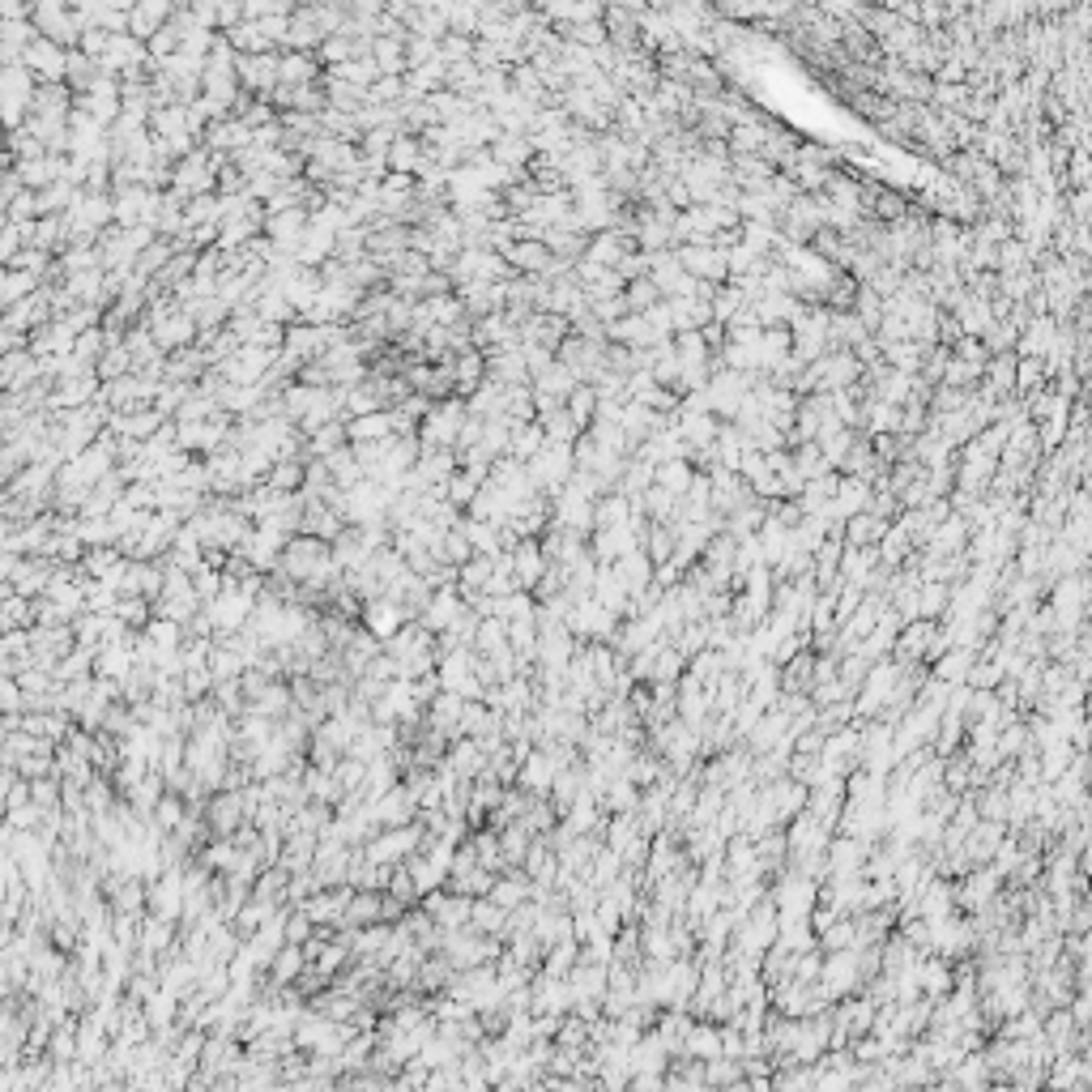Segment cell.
Here are the masks:
<instances>
[{
	"instance_id": "6da1fadb",
	"label": "cell",
	"mask_w": 1092,
	"mask_h": 1092,
	"mask_svg": "<svg viewBox=\"0 0 1092 1092\" xmlns=\"http://www.w3.org/2000/svg\"><path fill=\"white\" fill-rule=\"evenodd\" d=\"M286 576L295 581H312V585H325L329 576H338L342 568L333 564V542H321V538H308V534H295L291 546H286L282 564H278Z\"/></svg>"
},
{
	"instance_id": "7a4b0ae2",
	"label": "cell",
	"mask_w": 1092,
	"mask_h": 1092,
	"mask_svg": "<svg viewBox=\"0 0 1092 1092\" xmlns=\"http://www.w3.org/2000/svg\"><path fill=\"white\" fill-rule=\"evenodd\" d=\"M576 474V444H559V439H546V448L529 461V478H534L538 495L555 499L559 491L572 482Z\"/></svg>"
},
{
	"instance_id": "3957f363",
	"label": "cell",
	"mask_w": 1092,
	"mask_h": 1092,
	"mask_svg": "<svg viewBox=\"0 0 1092 1092\" xmlns=\"http://www.w3.org/2000/svg\"><path fill=\"white\" fill-rule=\"evenodd\" d=\"M465 418H469V406H465L461 398L435 402L431 414L422 418V427H418V444L431 448V452H435V448H452V452H457V439H461Z\"/></svg>"
},
{
	"instance_id": "277c9868",
	"label": "cell",
	"mask_w": 1092,
	"mask_h": 1092,
	"mask_svg": "<svg viewBox=\"0 0 1092 1092\" xmlns=\"http://www.w3.org/2000/svg\"><path fill=\"white\" fill-rule=\"evenodd\" d=\"M171 192L179 196V201H192V196H205V192H218V166H214V154L201 145V149H192L188 158H179L175 162V184Z\"/></svg>"
},
{
	"instance_id": "5b68a950",
	"label": "cell",
	"mask_w": 1092,
	"mask_h": 1092,
	"mask_svg": "<svg viewBox=\"0 0 1092 1092\" xmlns=\"http://www.w3.org/2000/svg\"><path fill=\"white\" fill-rule=\"evenodd\" d=\"M39 26V35L43 39H52V43H60V48L65 52H78L82 48V22L73 18V5H60V0H39L35 5V18H30Z\"/></svg>"
},
{
	"instance_id": "8992f818",
	"label": "cell",
	"mask_w": 1092,
	"mask_h": 1092,
	"mask_svg": "<svg viewBox=\"0 0 1092 1092\" xmlns=\"http://www.w3.org/2000/svg\"><path fill=\"white\" fill-rule=\"evenodd\" d=\"M22 65L35 73L39 86H60V82H69V52L60 48V43H52V39H35V43H30Z\"/></svg>"
},
{
	"instance_id": "52a82bcc",
	"label": "cell",
	"mask_w": 1092,
	"mask_h": 1092,
	"mask_svg": "<svg viewBox=\"0 0 1092 1092\" xmlns=\"http://www.w3.org/2000/svg\"><path fill=\"white\" fill-rule=\"evenodd\" d=\"M679 265L691 273L695 282H721L730 278V252H721L717 244H682Z\"/></svg>"
},
{
	"instance_id": "ba28073f",
	"label": "cell",
	"mask_w": 1092,
	"mask_h": 1092,
	"mask_svg": "<svg viewBox=\"0 0 1092 1092\" xmlns=\"http://www.w3.org/2000/svg\"><path fill=\"white\" fill-rule=\"evenodd\" d=\"M166 422H171V418H162L154 406H141V410H120V414H112L108 431L116 439H136V444H145V439H154Z\"/></svg>"
},
{
	"instance_id": "9c48e42d",
	"label": "cell",
	"mask_w": 1092,
	"mask_h": 1092,
	"mask_svg": "<svg viewBox=\"0 0 1092 1092\" xmlns=\"http://www.w3.org/2000/svg\"><path fill=\"white\" fill-rule=\"evenodd\" d=\"M499 256L512 265V273H525V278H546L551 265H555V256L542 239H517V244H508Z\"/></svg>"
},
{
	"instance_id": "30bf717a",
	"label": "cell",
	"mask_w": 1092,
	"mask_h": 1092,
	"mask_svg": "<svg viewBox=\"0 0 1092 1092\" xmlns=\"http://www.w3.org/2000/svg\"><path fill=\"white\" fill-rule=\"evenodd\" d=\"M594 499H585V495H576L572 487H564L555 499H551V517L555 525H564V529H576V534H589V529H598L594 525Z\"/></svg>"
},
{
	"instance_id": "8fae6325",
	"label": "cell",
	"mask_w": 1092,
	"mask_h": 1092,
	"mask_svg": "<svg viewBox=\"0 0 1092 1092\" xmlns=\"http://www.w3.org/2000/svg\"><path fill=\"white\" fill-rule=\"evenodd\" d=\"M171 18H175V5H166V0H136L129 9V35L149 43Z\"/></svg>"
},
{
	"instance_id": "7c38bea8",
	"label": "cell",
	"mask_w": 1092,
	"mask_h": 1092,
	"mask_svg": "<svg viewBox=\"0 0 1092 1092\" xmlns=\"http://www.w3.org/2000/svg\"><path fill=\"white\" fill-rule=\"evenodd\" d=\"M252 145V129L244 125V120H218V125H209L205 133V149L209 154H244V149Z\"/></svg>"
},
{
	"instance_id": "4fadbf2b",
	"label": "cell",
	"mask_w": 1092,
	"mask_h": 1092,
	"mask_svg": "<svg viewBox=\"0 0 1092 1092\" xmlns=\"http://www.w3.org/2000/svg\"><path fill=\"white\" fill-rule=\"evenodd\" d=\"M512 568H517L521 589L542 585L546 572H551V559H546V551H542V538H525L517 551H512Z\"/></svg>"
},
{
	"instance_id": "5bb4252c",
	"label": "cell",
	"mask_w": 1092,
	"mask_h": 1092,
	"mask_svg": "<svg viewBox=\"0 0 1092 1092\" xmlns=\"http://www.w3.org/2000/svg\"><path fill=\"white\" fill-rule=\"evenodd\" d=\"M325 39H329V35L321 30V22H316V13H312V5H308V9H295L291 35H286V48H282V52H308V56H316Z\"/></svg>"
},
{
	"instance_id": "9a60e30c",
	"label": "cell",
	"mask_w": 1092,
	"mask_h": 1092,
	"mask_svg": "<svg viewBox=\"0 0 1092 1092\" xmlns=\"http://www.w3.org/2000/svg\"><path fill=\"white\" fill-rule=\"evenodd\" d=\"M342 525H346V521L325 504V499H308V512H303L299 534L321 538V542H338V538H342Z\"/></svg>"
},
{
	"instance_id": "2e32d148",
	"label": "cell",
	"mask_w": 1092,
	"mask_h": 1092,
	"mask_svg": "<svg viewBox=\"0 0 1092 1092\" xmlns=\"http://www.w3.org/2000/svg\"><path fill=\"white\" fill-rule=\"evenodd\" d=\"M624 256H632V239H628V235H619V231H602V235L589 239L585 261L606 265V269H619V265H624Z\"/></svg>"
},
{
	"instance_id": "e0dca14e",
	"label": "cell",
	"mask_w": 1092,
	"mask_h": 1092,
	"mask_svg": "<svg viewBox=\"0 0 1092 1092\" xmlns=\"http://www.w3.org/2000/svg\"><path fill=\"white\" fill-rule=\"evenodd\" d=\"M325 82V65L308 52H282V86H316Z\"/></svg>"
},
{
	"instance_id": "ac0fdd59",
	"label": "cell",
	"mask_w": 1092,
	"mask_h": 1092,
	"mask_svg": "<svg viewBox=\"0 0 1092 1092\" xmlns=\"http://www.w3.org/2000/svg\"><path fill=\"white\" fill-rule=\"evenodd\" d=\"M346 435H351V444H376V439L398 435V422H393V410H381V414L351 418V422H346Z\"/></svg>"
},
{
	"instance_id": "d6986e66",
	"label": "cell",
	"mask_w": 1092,
	"mask_h": 1092,
	"mask_svg": "<svg viewBox=\"0 0 1092 1092\" xmlns=\"http://www.w3.org/2000/svg\"><path fill=\"white\" fill-rule=\"evenodd\" d=\"M43 291V278L39 273H26V269H9L5 278H0V308H18L22 299H30V295H39Z\"/></svg>"
},
{
	"instance_id": "ffe728a7",
	"label": "cell",
	"mask_w": 1092,
	"mask_h": 1092,
	"mask_svg": "<svg viewBox=\"0 0 1092 1092\" xmlns=\"http://www.w3.org/2000/svg\"><path fill=\"white\" fill-rule=\"evenodd\" d=\"M542 448H546V431H542V422H512V448H508V457H512V461L529 465V461H534Z\"/></svg>"
},
{
	"instance_id": "44dd1931",
	"label": "cell",
	"mask_w": 1092,
	"mask_h": 1092,
	"mask_svg": "<svg viewBox=\"0 0 1092 1092\" xmlns=\"http://www.w3.org/2000/svg\"><path fill=\"white\" fill-rule=\"evenodd\" d=\"M581 389V381H576V372L572 368H564V363H551V368H546L538 381H534V393H546V398H559V402H568L572 393Z\"/></svg>"
},
{
	"instance_id": "7402d4cb",
	"label": "cell",
	"mask_w": 1092,
	"mask_h": 1092,
	"mask_svg": "<svg viewBox=\"0 0 1092 1092\" xmlns=\"http://www.w3.org/2000/svg\"><path fill=\"white\" fill-rule=\"evenodd\" d=\"M491 158H495L499 166H512V171H521V166H529L538 154H534V145H529V136H512V133H504V136H499V141L491 145Z\"/></svg>"
},
{
	"instance_id": "603a6c76",
	"label": "cell",
	"mask_w": 1092,
	"mask_h": 1092,
	"mask_svg": "<svg viewBox=\"0 0 1092 1092\" xmlns=\"http://www.w3.org/2000/svg\"><path fill=\"white\" fill-rule=\"evenodd\" d=\"M269 491H282V495H299L308 487V461H278L273 474L265 478Z\"/></svg>"
},
{
	"instance_id": "cb8c5ba5",
	"label": "cell",
	"mask_w": 1092,
	"mask_h": 1092,
	"mask_svg": "<svg viewBox=\"0 0 1092 1092\" xmlns=\"http://www.w3.org/2000/svg\"><path fill=\"white\" fill-rule=\"evenodd\" d=\"M256 316H261L265 325H282V329H291L299 325V312H295V303L278 295V291H265L261 299H256Z\"/></svg>"
},
{
	"instance_id": "d4e9b609",
	"label": "cell",
	"mask_w": 1092,
	"mask_h": 1092,
	"mask_svg": "<svg viewBox=\"0 0 1092 1092\" xmlns=\"http://www.w3.org/2000/svg\"><path fill=\"white\" fill-rule=\"evenodd\" d=\"M418 162H422V141H418V136H410V133H402L398 141H393V149H389V171L414 175Z\"/></svg>"
},
{
	"instance_id": "484cf974",
	"label": "cell",
	"mask_w": 1092,
	"mask_h": 1092,
	"mask_svg": "<svg viewBox=\"0 0 1092 1092\" xmlns=\"http://www.w3.org/2000/svg\"><path fill=\"white\" fill-rule=\"evenodd\" d=\"M504 418H508V422H538V406H534V385H517V389H504Z\"/></svg>"
},
{
	"instance_id": "4316f807",
	"label": "cell",
	"mask_w": 1092,
	"mask_h": 1092,
	"mask_svg": "<svg viewBox=\"0 0 1092 1092\" xmlns=\"http://www.w3.org/2000/svg\"><path fill=\"white\" fill-rule=\"evenodd\" d=\"M845 538L849 546H871V542H884L888 538V521L884 517H875V512H862V517H854L845 525Z\"/></svg>"
},
{
	"instance_id": "83f0119b",
	"label": "cell",
	"mask_w": 1092,
	"mask_h": 1092,
	"mask_svg": "<svg viewBox=\"0 0 1092 1092\" xmlns=\"http://www.w3.org/2000/svg\"><path fill=\"white\" fill-rule=\"evenodd\" d=\"M457 615H461V598H457V589H435V598L427 602V624L431 628H452L457 624Z\"/></svg>"
},
{
	"instance_id": "f1b7e54d",
	"label": "cell",
	"mask_w": 1092,
	"mask_h": 1092,
	"mask_svg": "<svg viewBox=\"0 0 1092 1092\" xmlns=\"http://www.w3.org/2000/svg\"><path fill=\"white\" fill-rule=\"evenodd\" d=\"M402 619H406V611H402V602H393V598H381V602H372V606H368V628H372L376 636L398 632Z\"/></svg>"
},
{
	"instance_id": "f546056e",
	"label": "cell",
	"mask_w": 1092,
	"mask_h": 1092,
	"mask_svg": "<svg viewBox=\"0 0 1092 1092\" xmlns=\"http://www.w3.org/2000/svg\"><path fill=\"white\" fill-rule=\"evenodd\" d=\"M461 529H465V538H469V546H474V555H504L499 551V525H487V521H461Z\"/></svg>"
},
{
	"instance_id": "4dcf8cb0",
	"label": "cell",
	"mask_w": 1092,
	"mask_h": 1092,
	"mask_svg": "<svg viewBox=\"0 0 1092 1092\" xmlns=\"http://www.w3.org/2000/svg\"><path fill=\"white\" fill-rule=\"evenodd\" d=\"M125 564V555H120V546H95V551H86L82 559V576H90V581H103L112 568Z\"/></svg>"
},
{
	"instance_id": "1f68e13d",
	"label": "cell",
	"mask_w": 1092,
	"mask_h": 1092,
	"mask_svg": "<svg viewBox=\"0 0 1092 1092\" xmlns=\"http://www.w3.org/2000/svg\"><path fill=\"white\" fill-rule=\"evenodd\" d=\"M691 482H695V474H691V465L687 461H666V465H658V487L662 491H671V495H687L691 491Z\"/></svg>"
},
{
	"instance_id": "d6a6232c",
	"label": "cell",
	"mask_w": 1092,
	"mask_h": 1092,
	"mask_svg": "<svg viewBox=\"0 0 1092 1092\" xmlns=\"http://www.w3.org/2000/svg\"><path fill=\"white\" fill-rule=\"evenodd\" d=\"M78 538L86 542V551H95V546H116V529L108 517H78Z\"/></svg>"
},
{
	"instance_id": "836d02e7",
	"label": "cell",
	"mask_w": 1092,
	"mask_h": 1092,
	"mask_svg": "<svg viewBox=\"0 0 1092 1092\" xmlns=\"http://www.w3.org/2000/svg\"><path fill=\"white\" fill-rule=\"evenodd\" d=\"M125 376H133V355H129V346H112V351L99 359V381L112 385V381H125Z\"/></svg>"
},
{
	"instance_id": "e575fe53",
	"label": "cell",
	"mask_w": 1092,
	"mask_h": 1092,
	"mask_svg": "<svg viewBox=\"0 0 1092 1092\" xmlns=\"http://www.w3.org/2000/svg\"><path fill=\"white\" fill-rule=\"evenodd\" d=\"M60 269H65V278H73V273H90V269H103V256L90 244H73L65 256H60Z\"/></svg>"
},
{
	"instance_id": "d590c367",
	"label": "cell",
	"mask_w": 1092,
	"mask_h": 1092,
	"mask_svg": "<svg viewBox=\"0 0 1092 1092\" xmlns=\"http://www.w3.org/2000/svg\"><path fill=\"white\" fill-rule=\"evenodd\" d=\"M568 414L576 418V427L585 431L589 422H594V414H598V389H594V385H581V389H576L572 398H568Z\"/></svg>"
},
{
	"instance_id": "8d00e7d4",
	"label": "cell",
	"mask_w": 1092,
	"mask_h": 1092,
	"mask_svg": "<svg viewBox=\"0 0 1092 1092\" xmlns=\"http://www.w3.org/2000/svg\"><path fill=\"white\" fill-rule=\"evenodd\" d=\"M368 103H381V108H402V103H406V78H381L368 90Z\"/></svg>"
},
{
	"instance_id": "74e56055",
	"label": "cell",
	"mask_w": 1092,
	"mask_h": 1092,
	"mask_svg": "<svg viewBox=\"0 0 1092 1092\" xmlns=\"http://www.w3.org/2000/svg\"><path fill=\"white\" fill-rule=\"evenodd\" d=\"M35 39H43L35 22H0V43H5V48H22L26 52Z\"/></svg>"
},
{
	"instance_id": "f35d334b",
	"label": "cell",
	"mask_w": 1092,
	"mask_h": 1092,
	"mask_svg": "<svg viewBox=\"0 0 1092 1092\" xmlns=\"http://www.w3.org/2000/svg\"><path fill=\"white\" fill-rule=\"evenodd\" d=\"M222 581H226V576H218V572L209 568V564H205L201 572H192V589H196V598H209V602H214V598H222V589H226Z\"/></svg>"
},
{
	"instance_id": "ab89813d",
	"label": "cell",
	"mask_w": 1092,
	"mask_h": 1092,
	"mask_svg": "<svg viewBox=\"0 0 1092 1092\" xmlns=\"http://www.w3.org/2000/svg\"><path fill=\"white\" fill-rule=\"evenodd\" d=\"M439 56H444L448 65H465V60H474V39H465V35H448L444 43H439Z\"/></svg>"
},
{
	"instance_id": "60d3db41",
	"label": "cell",
	"mask_w": 1092,
	"mask_h": 1092,
	"mask_svg": "<svg viewBox=\"0 0 1092 1092\" xmlns=\"http://www.w3.org/2000/svg\"><path fill=\"white\" fill-rule=\"evenodd\" d=\"M406 56H410V69H422V65H431V60L439 56V43H431V39H410L406 43Z\"/></svg>"
},
{
	"instance_id": "b9f144b4",
	"label": "cell",
	"mask_w": 1092,
	"mask_h": 1092,
	"mask_svg": "<svg viewBox=\"0 0 1092 1092\" xmlns=\"http://www.w3.org/2000/svg\"><path fill=\"white\" fill-rule=\"evenodd\" d=\"M730 136H734V149H742V154H747V149H764L768 145V133L760 125H738Z\"/></svg>"
},
{
	"instance_id": "7bdbcfd3",
	"label": "cell",
	"mask_w": 1092,
	"mask_h": 1092,
	"mask_svg": "<svg viewBox=\"0 0 1092 1092\" xmlns=\"http://www.w3.org/2000/svg\"><path fill=\"white\" fill-rule=\"evenodd\" d=\"M973 376H981V363H968V359H952L948 363V385H968Z\"/></svg>"
},
{
	"instance_id": "ee69618b",
	"label": "cell",
	"mask_w": 1092,
	"mask_h": 1092,
	"mask_svg": "<svg viewBox=\"0 0 1092 1092\" xmlns=\"http://www.w3.org/2000/svg\"><path fill=\"white\" fill-rule=\"evenodd\" d=\"M551 363H555V355L546 351V346H525V368H529V376H534V381H538L546 368H551Z\"/></svg>"
},
{
	"instance_id": "f6af8a7d",
	"label": "cell",
	"mask_w": 1092,
	"mask_h": 1092,
	"mask_svg": "<svg viewBox=\"0 0 1092 1092\" xmlns=\"http://www.w3.org/2000/svg\"><path fill=\"white\" fill-rule=\"evenodd\" d=\"M26 244H22V235H18V226L13 222H5V235H0V256H5V265L13 261V256H18Z\"/></svg>"
},
{
	"instance_id": "bcb514c9",
	"label": "cell",
	"mask_w": 1092,
	"mask_h": 1092,
	"mask_svg": "<svg viewBox=\"0 0 1092 1092\" xmlns=\"http://www.w3.org/2000/svg\"><path fill=\"white\" fill-rule=\"evenodd\" d=\"M116 615L129 619V624H141V619H145V602L141 598H120L116 602Z\"/></svg>"
},
{
	"instance_id": "7dc6e473",
	"label": "cell",
	"mask_w": 1092,
	"mask_h": 1092,
	"mask_svg": "<svg viewBox=\"0 0 1092 1092\" xmlns=\"http://www.w3.org/2000/svg\"><path fill=\"white\" fill-rule=\"evenodd\" d=\"M192 18L201 22L205 30H218V5H214V0H196V5H192Z\"/></svg>"
},
{
	"instance_id": "c3c4849f",
	"label": "cell",
	"mask_w": 1092,
	"mask_h": 1092,
	"mask_svg": "<svg viewBox=\"0 0 1092 1092\" xmlns=\"http://www.w3.org/2000/svg\"><path fill=\"white\" fill-rule=\"evenodd\" d=\"M26 598H18V594H9V602H5V628H13V624H22L26 619Z\"/></svg>"
},
{
	"instance_id": "681fc988",
	"label": "cell",
	"mask_w": 1092,
	"mask_h": 1092,
	"mask_svg": "<svg viewBox=\"0 0 1092 1092\" xmlns=\"http://www.w3.org/2000/svg\"><path fill=\"white\" fill-rule=\"evenodd\" d=\"M478 636H482V645H499V636H504V628H499V624H482V632H478Z\"/></svg>"
},
{
	"instance_id": "f907efd6",
	"label": "cell",
	"mask_w": 1092,
	"mask_h": 1092,
	"mask_svg": "<svg viewBox=\"0 0 1092 1092\" xmlns=\"http://www.w3.org/2000/svg\"><path fill=\"white\" fill-rule=\"evenodd\" d=\"M154 641H158V645L175 641V624H158V628H154Z\"/></svg>"
}]
</instances>
